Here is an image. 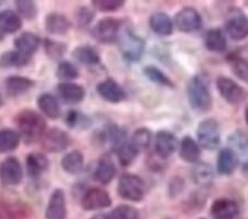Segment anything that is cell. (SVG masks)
<instances>
[{
  "label": "cell",
  "instance_id": "9a60e30c",
  "mask_svg": "<svg viewBox=\"0 0 248 219\" xmlns=\"http://www.w3.org/2000/svg\"><path fill=\"white\" fill-rule=\"evenodd\" d=\"M58 93L67 104H78L85 98V89L73 82H62L58 85Z\"/></svg>",
  "mask_w": 248,
  "mask_h": 219
},
{
  "label": "cell",
  "instance_id": "4dcf8cb0",
  "mask_svg": "<svg viewBox=\"0 0 248 219\" xmlns=\"http://www.w3.org/2000/svg\"><path fill=\"white\" fill-rule=\"evenodd\" d=\"M73 57L85 66H96L101 62V57L97 51L90 46H78L75 48Z\"/></svg>",
  "mask_w": 248,
  "mask_h": 219
},
{
  "label": "cell",
  "instance_id": "f907efd6",
  "mask_svg": "<svg viewBox=\"0 0 248 219\" xmlns=\"http://www.w3.org/2000/svg\"><path fill=\"white\" fill-rule=\"evenodd\" d=\"M2 104V99H1V95H0V106Z\"/></svg>",
  "mask_w": 248,
  "mask_h": 219
},
{
  "label": "cell",
  "instance_id": "ffe728a7",
  "mask_svg": "<svg viewBox=\"0 0 248 219\" xmlns=\"http://www.w3.org/2000/svg\"><path fill=\"white\" fill-rule=\"evenodd\" d=\"M45 25L47 33L55 35L65 34L71 29V21L69 18L59 13H52L47 15Z\"/></svg>",
  "mask_w": 248,
  "mask_h": 219
},
{
  "label": "cell",
  "instance_id": "83f0119b",
  "mask_svg": "<svg viewBox=\"0 0 248 219\" xmlns=\"http://www.w3.org/2000/svg\"><path fill=\"white\" fill-rule=\"evenodd\" d=\"M39 109L46 117L50 118H58L61 115V107L57 98L51 93H43L38 99Z\"/></svg>",
  "mask_w": 248,
  "mask_h": 219
},
{
  "label": "cell",
  "instance_id": "603a6c76",
  "mask_svg": "<svg viewBox=\"0 0 248 219\" xmlns=\"http://www.w3.org/2000/svg\"><path fill=\"white\" fill-rule=\"evenodd\" d=\"M5 86L8 94L11 97H19L30 91L34 86V81L25 77L13 75L6 80Z\"/></svg>",
  "mask_w": 248,
  "mask_h": 219
},
{
  "label": "cell",
  "instance_id": "74e56055",
  "mask_svg": "<svg viewBox=\"0 0 248 219\" xmlns=\"http://www.w3.org/2000/svg\"><path fill=\"white\" fill-rule=\"evenodd\" d=\"M45 50L47 57L52 60H61L65 54L67 47L65 43L55 41V40L46 39L45 40Z\"/></svg>",
  "mask_w": 248,
  "mask_h": 219
},
{
  "label": "cell",
  "instance_id": "8d00e7d4",
  "mask_svg": "<svg viewBox=\"0 0 248 219\" xmlns=\"http://www.w3.org/2000/svg\"><path fill=\"white\" fill-rule=\"evenodd\" d=\"M116 152H117V157L119 163H121V165L125 167L133 164L139 153L138 151L136 150V147L131 144V142L127 141L124 143L123 145L119 146Z\"/></svg>",
  "mask_w": 248,
  "mask_h": 219
},
{
  "label": "cell",
  "instance_id": "8992f818",
  "mask_svg": "<svg viewBox=\"0 0 248 219\" xmlns=\"http://www.w3.org/2000/svg\"><path fill=\"white\" fill-rule=\"evenodd\" d=\"M122 30V22L114 18H104L96 23L92 30L93 37L99 42L111 43L118 39Z\"/></svg>",
  "mask_w": 248,
  "mask_h": 219
},
{
  "label": "cell",
  "instance_id": "7c38bea8",
  "mask_svg": "<svg viewBox=\"0 0 248 219\" xmlns=\"http://www.w3.org/2000/svg\"><path fill=\"white\" fill-rule=\"evenodd\" d=\"M66 199L62 189L57 188L50 196L46 210V219H66Z\"/></svg>",
  "mask_w": 248,
  "mask_h": 219
},
{
  "label": "cell",
  "instance_id": "c3c4849f",
  "mask_svg": "<svg viewBox=\"0 0 248 219\" xmlns=\"http://www.w3.org/2000/svg\"><path fill=\"white\" fill-rule=\"evenodd\" d=\"M244 174L246 175V177H248V162L244 164Z\"/></svg>",
  "mask_w": 248,
  "mask_h": 219
},
{
  "label": "cell",
  "instance_id": "d590c367",
  "mask_svg": "<svg viewBox=\"0 0 248 219\" xmlns=\"http://www.w3.org/2000/svg\"><path fill=\"white\" fill-rule=\"evenodd\" d=\"M151 139H153V135H151L150 131L146 129V127H140V129L135 131L130 142L138 152H141V151H146L149 149Z\"/></svg>",
  "mask_w": 248,
  "mask_h": 219
},
{
  "label": "cell",
  "instance_id": "44dd1931",
  "mask_svg": "<svg viewBox=\"0 0 248 219\" xmlns=\"http://www.w3.org/2000/svg\"><path fill=\"white\" fill-rule=\"evenodd\" d=\"M41 45V39L33 33H23L15 39V47L18 52L31 57Z\"/></svg>",
  "mask_w": 248,
  "mask_h": 219
},
{
  "label": "cell",
  "instance_id": "8fae6325",
  "mask_svg": "<svg viewBox=\"0 0 248 219\" xmlns=\"http://www.w3.org/2000/svg\"><path fill=\"white\" fill-rule=\"evenodd\" d=\"M175 26L183 33L197 31L202 26V18L194 8L187 7L180 10L174 19Z\"/></svg>",
  "mask_w": 248,
  "mask_h": 219
},
{
  "label": "cell",
  "instance_id": "f1b7e54d",
  "mask_svg": "<svg viewBox=\"0 0 248 219\" xmlns=\"http://www.w3.org/2000/svg\"><path fill=\"white\" fill-rule=\"evenodd\" d=\"M238 158L229 147L223 149L217 156V172L222 175H231L238 164Z\"/></svg>",
  "mask_w": 248,
  "mask_h": 219
},
{
  "label": "cell",
  "instance_id": "f6af8a7d",
  "mask_svg": "<svg viewBox=\"0 0 248 219\" xmlns=\"http://www.w3.org/2000/svg\"><path fill=\"white\" fill-rule=\"evenodd\" d=\"M94 17V11L86 6L79 7L77 10V13H75V20H77L78 27H87L92 21H93Z\"/></svg>",
  "mask_w": 248,
  "mask_h": 219
},
{
  "label": "cell",
  "instance_id": "d6a6232c",
  "mask_svg": "<svg viewBox=\"0 0 248 219\" xmlns=\"http://www.w3.org/2000/svg\"><path fill=\"white\" fill-rule=\"evenodd\" d=\"M20 142L18 132L10 129L0 130V154L13 152L17 149Z\"/></svg>",
  "mask_w": 248,
  "mask_h": 219
},
{
  "label": "cell",
  "instance_id": "ab89813d",
  "mask_svg": "<svg viewBox=\"0 0 248 219\" xmlns=\"http://www.w3.org/2000/svg\"><path fill=\"white\" fill-rule=\"evenodd\" d=\"M143 73H145L146 77L157 84L160 85H165V86H169V87H173L174 84L172 83L171 80L167 77V75L162 72L161 70H159L158 67H153V66H148L143 69Z\"/></svg>",
  "mask_w": 248,
  "mask_h": 219
},
{
  "label": "cell",
  "instance_id": "52a82bcc",
  "mask_svg": "<svg viewBox=\"0 0 248 219\" xmlns=\"http://www.w3.org/2000/svg\"><path fill=\"white\" fill-rule=\"evenodd\" d=\"M43 150L49 153H60L70 145L71 138L65 131L53 127L46 131L41 138Z\"/></svg>",
  "mask_w": 248,
  "mask_h": 219
},
{
  "label": "cell",
  "instance_id": "ac0fdd59",
  "mask_svg": "<svg viewBox=\"0 0 248 219\" xmlns=\"http://www.w3.org/2000/svg\"><path fill=\"white\" fill-rule=\"evenodd\" d=\"M229 149L233 151V153L238 158V161L243 162L244 164L248 162V135L243 131H236L232 133L229 138Z\"/></svg>",
  "mask_w": 248,
  "mask_h": 219
},
{
  "label": "cell",
  "instance_id": "2e32d148",
  "mask_svg": "<svg viewBox=\"0 0 248 219\" xmlns=\"http://www.w3.org/2000/svg\"><path fill=\"white\" fill-rule=\"evenodd\" d=\"M22 19L17 11L2 10L0 11V39L6 34H15L21 29Z\"/></svg>",
  "mask_w": 248,
  "mask_h": 219
},
{
  "label": "cell",
  "instance_id": "d6986e66",
  "mask_svg": "<svg viewBox=\"0 0 248 219\" xmlns=\"http://www.w3.org/2000/svg\"><path fill=\"white\" fill-rule=\"evenodd\" d=\"M226 31L235 41L245 39L248 37V17L242 14L232 16L226 22Z\"/></svg>",
  "mask_w": 248,
  "mask_h": 219
},
{
  "label": "cell",
  "instance_id": "60d3db41",
  "mask_svg": "<svg viewBox=\"0 0 248 219\" xmlns=\"http://www.w3.org/2000/svg\"><path fill=\"white\" fill-rule=\"evenodd\" d=\"M16 8L17 13L28 20L34 19L38 15V7L33 1H27V0L16 1Z\"/></svg>",
  "mask_w": 248,
  "mask_h": 219
},
{
  "label": "cell",
  "instance_id": "5b68a950",
  "mask_svg": "<svg viewBox=\"0 0 248 219\" xmlns=\"http://www.w3.org/2000/svg\"><path fill=\"white\" fill-rule=\"evenodd\" d=\"M197 135L199 143L206 150H215L221 143L219 125L214 118H206L200 123Z\"/></svg>",
  "mask_w": 248,
  "mask_h": 219
},
{
  "label": "cell",
  "instance_id": "f546056e",
  "mask_svg": "<svg viewBox=\"0 0 248 219\" xmlns=\"http://www.w3.org/2000/svg\"><path fill=\"white\" fill-rule=\"evenodd\" d=\"M180 156L185 162L198 163L201 156V150L198 143L190 136H186L180 143Z\"/></svg>",
  "mask_w": 248,
  "mask_h": 219
},
{
  "label": "cell",
  "instance_id": "b9f144b4",
  "mask_svg": "<svg viewBox=\"0 0 248 219\" xmlns=\"http://www.w3.org/2000/svg\"><path fill=\"white\" fill-rule=\"evenodd\" d=\"M113 219H139L137 208L129 205H121L109 213Z\"/></svg>",
  "mask_w": 248,
  "mask_h": 219
},
{
  "label": "cell",
  "instance_id": "bcb514c9",
  "mask_svg": "<svg viewBox=\"0 0 248 219\" xmlns=\"http://www.w3.org/2000/svg\"><path fill=\"white\" fill-rule=\"evenodd\" d=\"M66 123L70 127H77L82 125H90V119L85 115L77 112V111H70L66 117Z\"/></svg>",
  "mask_w": 248,
  "mask_h": 219
},
{
  "label": "cell",
  "instance_id": "30bf717a",
  "mask_svg": "<svg viewBox=\"0 0 248 219\" xmlns=\"http://www.w3.org/2000/svg\"><path fill=\"white\" fill-rule=\"evenodd\" d=\"M81 205L85 210H98L107 208L111 205V198L109 194L102 188H90L84 193Z\"/></svg>",
  "mask_w": 248,
  "mask_h": 219
},
{
  "label": "cell",
  "instance_id": "9c48e42d",
  "mask_svg": "<svg viewBox=\"0 0 248 219\" xmlns=\"http://www.w3.org/2000/svg\"><path fill=\"white\" fill-rule=\"evenodd\" d=\"M23 170L16 157L6 158L0 164V183L5 186H16L21 183Z\"/></svg>",
  "mask_w": 248,
  "mask_h": 219
},
{
  "label": "cell",
  "instance_id": "681fc988",
  "mask_svg": "<svg viewBox=\"0 0 248 219\" xmlns=\"http://www.w3.org/2000/svg\"><path fill=\"white\" fill-rule=\"evenodd\" d=\"M245 121H246L247 125H248V106L246 107V110H245Z\"/></svg>",
  "mask_w": 248,
  "mask_h": 219
},
{
  "label": "cell",
  "instance_id": "836d02e7",
  "mask_svg": "<svg viewBox=\"0 0 248 219\" xmlns=\"http://www.w3.org/2000/svg\"><path fill=\"white\" fill-rule=\"evenodd\" d=\"M30 57L18 52L17 50L8 51L0 55V67H21L29 63Z\"/></svg>",
  "mask_w": 248,
  "mask_h": 219
},
{
  "label": "cell",
  "instance_id": "cb8c5ba5",
  "mask_svg": "<svg viewBox=\"0 0 248 219\" xmlns=\"http://www.w3.org/2000/svg\"><path fill=\"white\" fill-rule=\"evenodd\" d=\"M26 166L28 175L32 178H38L49 167V161L42 153H31L27 156Z\"/></svg>",
  "mask_w": 248,
  "mask_h": 219
},
{
  "label": "cell",
  "instance_id": "4fadbf2b",
  "mask_svg": "<svg viewBox=\"0 0 248 219\" xmlns=\"http://www.w3.org/2000/svg\"><path fill=\"white\" fill-rule=\"evenodd\" d=\"M211 215L213 219H238L239 207L237 202L232 199L221 198L213 202Z\"/></svg>",
  "mask_w": 248,
  "mask_h": 219
},
{
  "label": "cell",
  "instance_id": "7dc6e473",
  "mask_svg": "<svg viewBox=\"0 0 248 219\" xmlns=\"http://www.w3.org/2000/svg\"><path fill=\"white\" fill-rule=\"evenodd\" d=\"M91 219H113L110 216V214H98L95 215L94 217H92Z\"/></svg>",
  "mask_w": 248,
  "mask_h": 219
},
{
  "label": "cell",
  "instance_id": "1f68e13d",
  "mask_svg": "<svg viewBox=\"0 0 248 219\" xmlns=\"http://www.w3.org/2000/svg\"><path fill=\"white\" fill-rule=\"evenodd\" d=\"M226 38L221 29H211L205 34V46L213 52H223L226 49Z\"/></svg>",
  "mask_w": 248,
  "mask_h": 219
},
{
  "label": "cell",
  "instance_id": "816d5d0a",
  "mask_svg": "<svg viewBox=\"0 0 248 219\" xmlns=\"http://www.w3.org/2000/svg\"><path fill=\"white\" fill-rule=\"evenodd\" d=\"M0 5H1V2H0Z\"/></svg>",
  "mask_w": 248,
  "mask_h": 219
},
{
  "label": "cell",
  "instance_id": "ba28073f",
  "mask_svg": "<svg viewBox=\"0 0 248 219\" xmlns=\"http://www.w3.org/2000/svg\"><path fill=\"white\" fill-rule=\"evenodd\" d=\"M217 85L219 94L231 104H239L246 99V91L230 78L219 77Z\"/></svg>",
  "mask_w": 248,
  "mask_h": 219
},
{
  "label": "cell",
  "instance_id": "e575fe53",
  "mask_svg": "<svg viewBox=\"0 0 248 219\" xmlns=\"http://www.w3.org/2000/svg\"><path fill=\"white\" fill-rule=\"evenodd\" d=\"M192 177L198 185L202 187L209 186L213 181V170L206 163H198L192 170Z\"/></svg>",
  "mask_w": 248,
  "mask_h": 219
},
{
  "label": "cell",
  "instance_id": "3957f363",
  "mask_svg": "<svg viewBox=\"0 0 248 219\" xmlns=\"http://www.w3.org/2000/svg\"><path fill=\"white\" fill-rule=\"evenodd\" d=\"M118 45L123 58L128 62H137L145 50V40L136 34L129 28L121 30L118 35Z\"/></svg>",
  "mask_w": 248,
  "mask_h": 219
},
{
  "label": "cell",
  "instance_id": "f35d334b",
  "mask_svg": "<svg viewBox=\"0 0 248 219\" xmlns=\"http://www.w3.org/2000/svg\"><path fill=\"white\" fill-rule=\"evenodd\" d=\"M57 77L63 82H70L78 77V70L70 61H61L57 69Z\"/></svg>",
  "mask_w": 248,
  "mask_h": 219
},
{
  "label": "cell",
  "instance_id": "4316f807",
  "mask_svg": "<svg viewBox=\"0 0 248 219\" xmlns=\"http://www.w3.org/2000/svg\"><path fill=\"white\" fill-rule=\"evenodd\" d=\"M63 170L70 175H78L84 168V156L78 151H73L65 154L61 161Z\"/></svg>",
  "mask_w": 248,
  "mask_h": 219
},
{
  "label": "cell",
  "instance_id": "d4e9b609",
  "mask_svg": "<svg viewBox=\"0 0 248 219\" xmlns=\"http://www.w3.org/2000/svg\"><path fill=\"white\" fill-rule=\"evenodd\" d=\"M116 175V167L110 158H102L94 170V178L103 185L109 184Z\"/></svg>",
  "mask_w": 248,
  "mask_h": 219
},
{
  "label": "cell",
  "instance_id": "7402d4cb",
  "mask_svg": "<svg viewBox=\"0 0 248 219\" xmlns=\"http://www.w3.org/2000/svg\"><path fill=\"white\" fill-rule=\"evenodd\" d=\"M101 141L103 145L117 151L126 142V133L117 125H109L102 131Z\"/></svg>",
  "mask_w": 248,
  "mask_h": 219
},
{
  "label": "cell",
  "instance_id": "7bdbcfd3",
  "mask_svg": "<svg viewBox=\"0 0 248 219\" xmlns=\"http://www.w3.org/2000/svg\"><path fill=\"white\" fill-rule=\"evenodd\" d=\"M232 70L242 81L248 83V60L244 58H234L232 60Z\"/></svg>",
  "mask_w": 248,
  "mask_h": 219
},
{
  "label": "cell",
  "instance_id": "7a4b0ae2",
  "mask_svg": "<svg viewBox=\"0 0 248 219\" xmlns=\"http://www.w3.org/2000/svg\"><path fill=\"white\" fill-rule=\"evenodd\" d=\"M187 99L191 106L200 112H206L212 106V97L207 79L198 74L190 80L187 84Z\"/></svg>",
  "mask_w": 248,
  "mask_h": 219
},
{
  "label": "cell",
  "instance_id": "484cf974",
  "mask_svg": "<svg viewBox=\"0 0 248 219\" xmlns=\"http://www.w3.org/2000/svg\"><path fill=\"white\" fill-rule=\"evenodd\" d=\"M149 25L155 34L162 37L170 35L173 31V22L169 16L163 13H157L151 16Z\"/></svg>",
  "mask_w": 248,
  "mask_h": 219
},
{
  "label": "cell",
  "instance_id": "e0dca14e",
  "mask_svg": "<svg viewBox=\"0 0 248 219\" xmlns=\"http://www.w3.org/2000/svg\"><path fill=\"white\" fill-rule=\"evenodd\" d=\"M97 92L104 100L110 103H119L126 98L123 87L111 79H107L99 83L97 85Z\"/></svg>",
  "mask_w": 248,
  "mask_h": 219
},
{
  "label": "cell",
  "instance_id": "6da1fadb",
  "mask_svg": "<svg viewBox=\"0 0 248 219\" xmlns=\"http://www.w3.org/2000/svg\"><path fill=\"white\" fill-rule=\"evenodd\" d=\"M18 133L26 143H33L41 139L46 132V122L33 110H23L16 117Z\"/></svg>",
  "mask_w": 248,
  "mask_h": 219
},
{
  "label": "cell",
  "instance_id": "ee69618b",
  "mask_svg": "<svg viewBox=\"0 0 248 219\" xmlns=\"http://www.w3.org/2000/svg\"><path fill=\"white\" fill-rule=\"evenodd\" d=\"M125 5L124 0H94L92 2L96 10L102 11V13H108V11H116L119 8Z\"/></svg>",
  "mask_w": 248,
  "mask_h": 219
},
{
  "label": "cell",
  "instance_id": "5bb4252c",
  "mask_svg": "<svg viewBox=\"0 0 248 219\" xmlns=\"http://www.w3.org/2000/svg\"><path fill=\"white\" fill-rule=\"evenodd\" d=\"M178 149V138L168 131H160L155 135V153L160 157L167 158L171 156Z\"/></svg>",
  "mask_w": 248,
  "mask_h": 219
},
{
  "label": "cell",
  "instance_id": "277c9868",
  "mask_svg": "<svg viewBox=\"0 0 248 219\" xmlns=\"http://www.w3.org/2000/svg\"><path fill=\"white\" fill-rule=\"evenodd\" d=\"M119 196L130 202H140L145 195V184L134 174H124L118 181Z\"/></svg>",
  "mask_w": 248,
  "mask_h": 219
}]
</instances>
